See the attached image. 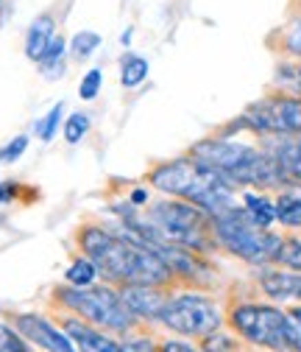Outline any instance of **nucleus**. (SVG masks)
<instances>
[{
    "mask_svg": "<svg viewBox=\"0 0 301 352\" xmlns=\"http://www.w3.org/2000/svg\"><path fill=\"white\" fill-rule=\"evenodd\" d=\"M123 349H125V352H156L148 338H134V341H128Z\"/></svg>",
    "mask_w": 301,
    "mask_h": 352,
    "instance_id": "7c9ffc66",
    "label": "nucleus"
},
{
    "mask_svg": "<svg viewBox=\"0 0 301 352\" xmlns=\"http://www.w3.org/2000/svg\"><path fill=\"white\" fill-rule=\"evenodd\" d=\"M12 196H14V185H12V182L0 185V204H3V201H9Z\"/></svg>",
    "mask_w": 301,
    "mask_h": 352,
    "instance_id": "473e14b6",
    "label": "nucleus"
},
{
    "mask_svg": "<svg viewBox=\"0 0 301 352\" xmlns=\"http://www.w3.org/2000/svg\"><path fill=\"white\" fill-rule=\"evenodd\" d=\"M151 185L162 193L179 196L209 215H221L234 204V182H229L221 170L204 165L195 157H179L165 162L151 173Z\"/></svg>",
    "mask_w": 301,
    "mask_h": 352,
    "instance_id": "f03ea898",
    "label": "nucleus"
},
{
    "mask_svg": "<svg viewBox=\"0 0 301 352\" xmlns=\"http://www.w3.org/2000/svg\"><path fill=\"white\" fill-rule=\"evenodd\" d=\"M87 131H90V118L84 112H73L64 123V140L70 146H75V143H81L84 138H87Z\"/></svg>",
    "mask_w": 301,
    "mask_h": 352,
    "instance_id": "412c9836",
    "label": "nucleus"
},
{
    "mask_svg": "<svg viewBox=\"0 0 301 352\" xmlns=\"http://www.w3.org/2000/svg\"><path fill=\"white\" fill-rule=\"evenodd\" d=\"M212 230H215V238L232 254L248 263H271L279 257L282 238L274 235L268 227L254 224L240 204L221 215H212Z\"/></svg>",
    "mask_w": 301,
    "mask_h": 352,
    "instance_id": "39448f33",
    "label": "nucleus"
},
{
    "mask_svg": "<svg viewBox=\"0 0 301 352\" xmlns=\"http://www.w3.org/2000/svg\"><path fill=\"white\" fill-rule=\"evenodd\" d=\"M245 123L268 135H298L301 131V98L271 96L245 109Z\"/></svg>",
    "mask_w": 301,
    "mask_h": 352,
    "instance_id": "1a4fd4ad",
    "label": "nucleus"
},
{
    "mask_svg": "<svg viewBox=\"0 0 301 352\" xmlns=\"http://www.w3.org/2000/svg\"><path fill=\"white\" fill-rule=\"evenodd\" d=\"M120 296L128 305V311L143 319H159L162 307L167 302V296L159 291V285H125Z\"/></svg>",
    "mask_w": 301,
    "mask_h": 352,
    "instance_id": "9b49d317",
    "label": "nucleus"
},
{
    "mask_svg": "<svg viewBox=\"0 0 301 352\" xmlns=\"http://www.w3.org/2000/svg\"><path fill=\"white\" fill-rule=\"evenodd\" d=\"M276 218L285 227H301V193H285L276 201Z\"/></svg>",
    "mask_w": 301,
    "mask_h": 352,
    "instance_id": "a211bd4d",
    "label": "nucleus"
},
{
    "mask_svg": "<svg viewBox=\"0 0 301 352\" xmlns=\"http://www.w3.org/2000/svg\"><path fill=\"white\" fill-rule=\"evenodd\" d=\"M59 302L75 311L84 322L95 327H109V330H128L134 324V314L128 311L120 294L112 288H59Z\"/></svg>",
    "mask_w": 301,
    "mask_h": 352,
    "instance_id": "423d86ee",
    "label": "nucleus"
},
{
    "mask_svg": "<svg viewBox=\"0 0 301 352\" xmlns=\"http://www.w3.org/2000/svg\"><path fill=\"white\" fill-rule=\"evenodd\" d=\"M287 48L293 54H301V23H296L290 31H287Z\"/></svg>",
    "mask_w": 301,
    "mask_h": 352,
    "instance_id": "c756f323",
    "label": "nucleus"
},
{
    "mask_svg": "<svg viewBox=\"0 0 301 352\" xmlns=\"http://www.w3.org/2000/svg\"><path fill=\"white\" fill-rule=\"evenodd\" d=\"M232 327L248 338L251 344H260L268 349H290L287 336V314L268 305H240L232 311Z\"/></svg>",
    "mask_w": 301,
    "mask_h": 352,
    "instance_id": "6e6552de",
    "label": "nucleus"
},
{
    "mask_svg": "<svg viewBox=\"0 0 301 352\" xmlns=\"http://www.w3.org/2000/svg\"><path fill=\"white\" fill-rule=\"evenodd\" d=\"M25 148H28V138H25V135H17L14 140H9L3 148H0V162H14V160H20V157L25 154Z\"/></svg>",
    "mask_w": 301,
    "mask_h": 352,
    "instance_id": "bb28decb",
    "label": "nucleus"
},
{
    "mask_svg": "<svg viewBox=\"0 0 301 352\" xmlns=\"http://www.w3.org/2000/svg\"><path fill=\"white\" fill-rule=\"evenodd\" d=\"M0 352H28V346L17 330L0 324Z\"/></svg>",
    "mask_w": 301,
    "mask_h": 352,
    "instance_id": "393cba45",
    "label": "nucleus"
},
{
    "mask_svg": "<svg viewBox=\"0 0 301 352\" xmlns=\"http://www.w3.org/2000/svg\"><path fill=\"white\" fill-rule=\"evenodd\" d=\"M128 227L148 243H173L193 252H206L212 246L209 232H215L212 215L190 201H159L148 210V221H132Z\"/></svg>",
    "mask_w": 301,
    "mask_h": 352,
    "instance_id": "7ed1b4c3",
    "label": "nucleus"
},
{
    "mask_svg": "<svg viewBox=\"0 0 301 352\" xmlns=\"http://www.w3.org/2000/svg\"><path fill=\"white\" fill-rule=\"evenodd\" d=\"M243 210L248 212V218L260 227H271L276 221V204H271L265 196H256V193H245L243 196Z\"/></svg>",
    "mask_w": 301,
    "mask_h": 352,
    "instance_id": "dca6fc26",
    "label": "nucleus"
},
{
    "mask_svg": "<svg viewBox=\"0 0 301 352\" xmlns=\"http://www.w3.org/2000/svg\"><path fill=\"white\" fill-rule=\"evenodd\" d=\"M159 352H195V349L190 344H184V341H167V344H162Z\"/></svg>",
    "mask_w": 301,
    "mask_h": 352,
    "instance_id": "2f4dec72",
    "label": "nucleus"
},
{
    "mask_svg": "<svg viewBox=\"0 0 301 352\" xmlns=\"http://www.w3.org/2000/svg\"><path fill=\"white\" fill-rule=\"evenodd\" d=\"M64 51H67V42H64L62 36H53V39H51V45H48V51L42 54L39 65H42V67H59Z\"/></svg>",
    "mask_w": 301,
    "mask_h": 352,
    "instance_id": "a878e982",
    "label": "nucleus"
},
{
    "mask_svg": "<svg viewBox=\"0 0 301 352\" xmlns=\"http://www.w3.org/2000/svg\"><path fill=\"white\" fill-rule=\"evenodd\" d=\"M14 324H17V333L23 338H31L34 344H39L42 349H48V352H78L67 333H62L59 327H53L48 319H42V316L20 314L14 319Z\"/></svg>",
    "mask_w": 301,
    "mask_h": 352,
    "instance_id": "9d476101",
    "label": "nucleus"
},
{
    "mask_svg": "<svg viewBox=\"0 0 301 352\" xmlns=\"http://www.w3.org/2000/svg\"><path fill=\"white\" fill-rule=\"evenodd\" d=\"M53 31H56V28H53V17H51V14L36 17V20L31 23L28 34H25V56H28V59H34V62H39V59H42V54L48 51L51 39L56 36Z\"/></svg>",
    "mask_w": 301,
    "mask_h": 352,
    "instance_id": "ddd939ff",
    "label": "nucleus"
},
{
    "mask_svg": "<svg viewBox=\"0 0 301 352\" xmlns=\"http://www.w3.org/2000/svg\"><path fill=\"white\" fill-rule=\"evenodd\" d=\"M101 84H104V76H101L98 67H93V70L84 73V78H81V84H78V96H81V101H95L98 93H101Z\"/></svg>",
    "mask_w": 301,
    "mask_h": 352,
    "instance_id": "5701e85b",
    "label": "nucleus"
},
{
    "mask_svg": "<svg viewBox=\"0 0 301 352\" xmlns=\"http://www.w3.org/2000/svg\"><path fill=\"white\" fill-rule=\"evenodd\" d=\"M298 87H301V70H298Z\"/></svg>",
    "mask_w": 301,
    "mask_h": 352,
    "instance_id": "f704fd0d",
    "label": "nucleus"
},
{
    "mask_svg": "<svg viewBox=\"0 0 301 352\" xmlns=\"http://www.w3.org/2000/svg\"><path fill=\"white\" fill-rule=\"evenodd\" d=\"M221 307L201 294L167 296L159 322L182 336H209L221 327Z\"/></svg>",
    "mask_w": 301,
    "mask_h": 352,
    "instance_id": "0eeeda50",
    "label": "nucleus"
},
{
    "mask_svg": "<svg viewBox=\"0 0 301 352\" xmlns=\"http://www.w3.org/2000/svg\"><path fill=\"white\" fill-rule=\"evenodd\" d=\"M263 291L271 299H301V274L290 272H265L260 277Z\"/></svg>",
    "mask_w": 301,
    "mask_h": 352,
    "instance_id": "4468645a",
    "label": "nucleus"
},
{
    "mask_svg": "<svg viewBox=\"0 0 301 352\" xmlns=\"http://www.w3.org/2000/svg\"><path fill=\"white\" fill-rule=\"evenodd\" d=\"M132 201H134V204H143V201H145V190H134V193H132Z\"/></svg>",
    "mask_w": 301,
    "mask_h": 352,
    "instance_id": "72a5a7b5",
    "label": "nucleus"
},
{
    "mask_svg": "<svg viewBox=\"0 0 301 352\" xmlns=\"http://www.w3.org/2000/svg\"><path fill=\"white\" fill-rule=\"evenodd\" d=\"M276 260L285 263V266L293 269V272H301V241H296V238L282 241V249H279Z\"/></svg>",
    "mask_w": 301,
    "mask_h": 352,
    "instance_id": "b1692460",
    "label": "nucleus"
},
{
    "mask_svg": "<svg viewBox=\"0 0 301 352\" xmlns=\"http://www.w3.org/2000/svg\"><path fill=\"white\" fill-rule=\"evenodd\" d=\"M274 160L285 176V182L301 185V140H282L274 148Z\"/></svg>",
    "mask_w": 301,
    "mask_h": 352,
    "instance_id": "2eb2a0df",
    "label": "nucleus"
},
{
    "mask_svg": "<svg viewBox=\"0 0 301 352\" xmlns=\"http://www.w3.org/2000/svg\"><path fill=\"white\" fill-rule=\"evenodd\" d=\"M98 45H101V34H95V31H78V34L73 36V42H70V48H73V56H75V59H87V56H93Z\"/></svg>",
    "mask_w": 301,
    "mask_h": 352,
    "instance_id": "aec40b11",
    "label": "nucleus"
},
{
    "mask_svg": "<svg viewBox=\"0 0 301 352\" xmlns=\"http://www.w3.org/2000/svg\"><path fill=\"white\" fill-rule=\"evenodd\" d=\"M145 76H148V62L143 56L128 54L123 59V65H120V81H123V87H137V84L145 81Z\"/></svg>",
    "mask_w": 301,
    "mask_h": 352,
    "instance_id": "6ab92c4d",
    "label": "nucleus"
},
{
    "mask_svg": "<svg viewBox=\"0 0 301 352\" xmlns=\"http://www.w3.org/2000/svg\"><path fill=\"white\" fill-rule=\"evenodd\" d=\"M101 272H98V266L90 260V257H78L73 266L67 269V283L70 285H75V288H87V285H93L95 283V277H98Z\"/></svg>",
    "mask_w": 301,
    "mask_h": 352,
    "instance_id": "f3484780",
    "label": "nucleus"
},
{
    "mask_svg": "<svg viewBox=\"0 0 301 352\" xmlns=\"http://www.w3.org/2000/svg\"><path fill=\"white\" fill-rule=\"evenodd\" d=\"M287 336H290V349L301 352V307L287 314Z\"/></svg>",
    "mask_w": 301,
    "mask_h": 352,
    "instance_id": "cd10ccee",
    "label": "nucleus"
},
{
    "mask_svg": "<svg viewBox=\"0 0 301 352\" xmlns=\"http://www.w3.org/2000/svg\"><path fill=\"white\" fill-rule=\"evenodd\" d=\"M62 112H64V104H56L45 118L42 120H36V135H39V140H53V135H56V129H59V123H62Z\"/></svg>",
    "mask_w": 301,
    "mask_h": 352,
    "instance_id": "4be33fe9",
    "label": "nucleus"
},
{
    "mask_svg": "<svg viewBox=\"0 0 301 352\" xmlns=\"http://www.w3.org/2000/svg\"><path fill=\"white\" fill-rule=\"evenodd\" d=\"M193 157L201 160L204 165L221 170L229 182H240V185H260V188H271V185H282L285 176L276 165L274 157L256 151L245 143H234V140H218L209 138L195 143Z\"/></svg>",
    "mask_w": 301,
    "mask_h": 352,
    "instance_id": "20e7f679",
    "label": "nucleus"
},
{
    "mask_svg": "<svg viewBox=\"0 0 301 352\" xmlns=\"http://www.w3.org/2000/svg\"><path fill=\"white\" fill-rule=\"evenodd\" d=\"M78 241L98 272L123 285H165L173 277L167 263L132 230L112 232L104 227H84Z\"/></svg>",
    "mask_w": 301,
    "mask_h": 352,
    "instance_id": "f257e3e1",
    "label": "nucleus"
},
{
    "mask_svg": "<svg viewBox=\"0 0 301 352\" xmlns=\"http://www.w3.org/2000/svg\"><path fill=\"white\" fill-rule=\"evenodd\" d=\"M64 333L73 338V344H75V349L78 352H125L117 341H112L106 333H101L95 324H90V322H75V319H70L67 324H64Z\"/></svg>",
    "mask_w": 301,
    "mask_h": 352,
    "instance_id": "f8f14e48",
    "label": "nucleus"
},
{
    "mask_svg": "<svg viewBox=\"0 0 301 352\" xmlns=\"http://www.w3.org/2000/svg\"><path fill=\"white\" fill-rule=\"evenodd\" d=\"M229 349H232V344L226 341V336H215V333H209V338L204 344V352H229Z\"/></svg>",
    "mask_w": 301,
    "mask_h": 352,
    "instance_id": "c85d7f7f",
    "label": "nucleus"
}]
</instances>
